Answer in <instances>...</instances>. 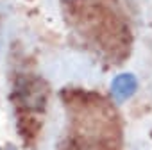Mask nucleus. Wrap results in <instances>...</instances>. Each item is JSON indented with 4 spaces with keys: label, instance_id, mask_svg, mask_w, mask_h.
<instances>
[{
    "label": "nucleus",
    "instance_id": "f257e3e1",
    "mask_svg": "<svg viewBox=\"0 0 152 150\" xmlns=\"http://www.w3.org/2000/svg\"><path fill=\"white\" fill-rule=\"evenodd\" d=\"M111 97L116 104H124L129 98L134 97V93L138 91V79L136 75L131 71H122L118 75H115L111 81Z\"/></svg>",
    "mask_w": 152,
    "mask_h": 150
},
{
    "label": "nucleus",
    "instance_id": "f03ea898",
    "mask_svg": "<svg viewBox=\"0 0 152 150\" xmlns=\"http://www.w3.org/2000/svg\"><path fill=\"white\" fill-rule=\"evenodd\" d=\"M6 150H15V148H13V146H7V148H6Z\"/></svg>",
    "mask_w": 152,
    "mask_h": 150
}]
</instances>
